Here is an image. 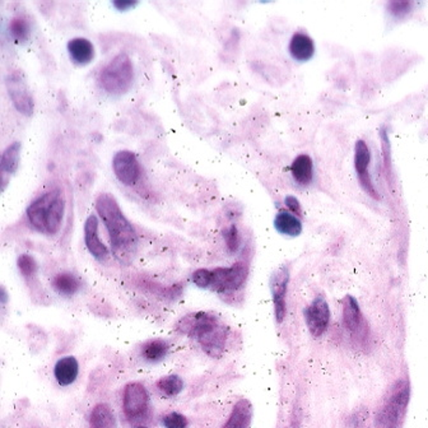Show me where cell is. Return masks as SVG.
Listing matches in <instances>:
<instances>
[{"label": "cell", "instance_id": "cell-1", "mask_svg": "<svg viewBox=\"0 0 428 428\" xmlns=\"http://www.w3.org/2000/svg\"><path fill=\"white\" fill-rule=\"evenodd\" d=\"M96 209L109 232L116 258L120 262H128L137 248V232L133 224L124 216L116 199L108 192L97 198Z\"/></svg>", "mask_w": 428, "mask_h": 428}, {"label": "cell", "instance_id": "cell-2", "mask_svg": "<svg viewBox=\"0 0 428 428\" xmlns=\"http://www.w3.org/2000/svg\"><path fill=\"white\" fill-rule=\"evenodd\" d=\"M178 329L194 339L211 357H221L224 354L230 329L216 315L190 313L181 319Z\"/></svg>", "mask_w": 428, "mask_h": 428}, {"label": "cell", "instance_id": "cell-3", "mask_svg": "<svg viewBox=\"0 0 428 428\" xmlns=\"http://www.w3.org/2000/svg\"><path fill=\"white\" fill-rule=\"evenodd\" d=\"M65 202L59 189L46 192L27 208L30 224L39 232L52 236L57 235L64 219Z\"/></svg>", "mask_w": 428, "mask_h": 428}, {"label": "cell", "instance_id": "cell-4", "mask_svg": "<svg viewBox=\"0 0 428 428\" xmlns=\"http://www.w3.org/2000/svg\"><path fill=\"white\" fill-rule=\"evenodd\" d=\"M410 402V383L399 378L390 386L374 418L375 428H402Z\"/></svg>", "mask_w": 428, "mask_h": 428}, {"label": "cell", "instance_id": "cell-5", "mask_svg": "<svg viewBox=\"0 0 428 428\" xmlns=\"http://www.w3.org/2000/svg\"><path fill=\"white\" fill-rule=\"evenodd\" d=\"M248 278V267L236 262L230 268L198 269L192 273V279L199 288H211L219 294L233 292L243 287Z\"/></svg>", "mask_w": 428, "mask_h": 428}, {"label": "cell", "instance_id": "cell-6", "mask_svg": "<svg viewBox=\"0 0 428 428\" xmlns=\"http://www.w3.org/2000/svg\"><path fill=\"white\" fill-rule=\"evenodd\" d=\"M134 78L133 63L127 54H119L100 73V84L112 95H122L132 87Z\"/></svg>", "mask_w": 428, "mask_h": 428}, {"label": "cell", "instance_id": "cell-7", "mask_svg": "<svg viewBox=\"0 0 428 428\" xmlns=\"http://www.w3.org/2000/svg\"><path fill=\"white\" fill-rule=\"evenodd\" d=\"M342 320L345 330L349 332L354 345L358 347L367 345L370 339V326L353 296H345L343 300Z\"/></svg>", "mask_w": 428, "mask_h": 428}, {"label": "cell", "instance_id": "cell-8", "mask_svg": "<svg viewBox=\"0 0 428 428\" xmlns=\"http://www.w3.org/2000/svg\"><path fill=\"white\" fill-rule=\"evenodd\" d=\"M9 96L12 98L14 108L23 115L31 116L33 114V98L28 88L26 78L22 71H11L6 79Z\"/></svg>", "mask_w": 428, "mask_h": 428}, {"label": "cell", "instance_id": "cell-9", "mask_svg": "<svg viewBox=\"0 0 428 428\" xmlns=\"http://www.w3.org/2000/svg\"><path fill=\"white\" fill-rule=\"evenodd\" d=\"M330 307L323 296H316L313 302L305 308V321L307 329L313 338H320L325 334L330 324Z\"/></svg>", "mask_w": 428, "mask_h": 428}, {"label": "cell", "instance_id": "cell-10", "mask_svg": "<svg viewBox=\"0 0 428 428\" xmlns=\"http://www.w3.org/2000/svg\"><path fill=\"white\" fill-rule=\"evenodd\" d=\"M149 395L144 385L141 383H130L124 389L122 408L129 421H134L147 413Z\"/></svg>", "mask_w": 428, "mask_h": 428}, {"label": "cell", "instance_id": "cell-11", "mask_svg": "<svg viewBox=\"0 0 428 428\" xmlns=\"http://www.w3.org/2000/svg\"><path fill=\"white\" fill-rule=\"evenodd\" d=\"M114 173L124 185H135L141 178V168L135 154L130 151H120L112 160Z\"/></svg>", "mask_w": 428, "mask_h": 428}, {"label": "cell", "instance_id": "cell-12", "mask_svg": "<svg viewBox=\"0 0 428 428\" xmlns=\"http://www.w3.org/2000/svg\"><path fill=\"white\" fill-rule=\"evenodd\" d=\"M288 283H289V269L286 265L277 269L270 278V291L273 296L274 303L275 320L281 324L286 318L287 306H286V294H287Z\"/></svg>", "mask_w": 428, "mask_h": 428}, {"label": "cell", "instance_id": "cell-13", "mask_svg": "<svg viewBox=\"0 0 428 428\" xmlns=\"http://www.w3.org/2000/svg\"><path fill=\"white\" fill-rule=\"evenodd\" d=\"M371 154L367 147L366 141H356L354 147V167L357 171L358 181L362 186L364 192H367L374 199H378L376 189L372 184L370 173H369V165H370Z\"/></svg>", "mask_w": 428, "mask_h": 428}, {"label": "cell", "instance_id": "cell-14", "mask_svg": "<svg viewBox=\"0 0 428 428\" xmlns=\"http://www.w3.org/2000/svg\"><path fill=\"white\" fill-rule=\"evenodd\" d=\"M84 243L87 249L97 260H105L109 256V249L103 245L98 235V219L91 214L84 224Z\"/></svg>", "mask_w": 428, "mask_h": 428}, {"label": "cell", "instance_id": "cell-15", "mask_svg": "<svg viewBox=\"0 0 428 428\" xmlns=\"http://www.w3.org/2000/svg\"><path fill=\"white\" fill-rule=\"evenodd\" d=\"M289 54L296 62H308L315 54L313 40L303 33H296L289 41Z\"/></svg>", "mask_w": 428, "mask_h": 428}, {"label": "cell", "instance_id": "cell-16", "mask_svg": "<svg viewBox=\"0 0 428 428\" xmlns=\"http://www.w3.org/2000/svg\"><path fill=\"white\" fill-rule=\"evenodd\" d=\"M79 364L76 357L60 358L54 367V376L60 386H69L77 380Z\"/></svg>", "mask_w": 428, "mask_h": 428}, {"label": "cell", "instance_id": "cell-17", "mask_svg": "<svg viewBox=\"0 0 428 428\" xmlns=\"http://www.w3.org/2000/svg\"><path fill=\"white\" fill-rule=\"evenodd\" d=\"M253 421V405L248 399H240L235 404L224 428H250Z\"/></svg>", "mask_w": 428, "mask_h": 428}, {"label": "cell", "instance_id": "cell-18", "mask_svg": "<svg viewBox=\"0 0 428 428\" xmlns=\"http://www.w3.org/2000/svg\"><path fill=\"white\" fill-rule=\"evenodd\" d=\"M68 52L71 59L78 65L88 64L95 58V47L87 39L77 37L68 42Z\"/></svg>", "mask_w": 428, "mask_h": 428}, {"label": "cell", "instance_id": "cell-19", "mask_svg": "<svg viewBox=\"0 0 428 428\" xmlns=\"http://www.w3.org/2000/svg\"><path fill=\"white\" fill-rule=\"evenodd\" d=\"M294 181L300 185H308L313 179V162L308 154H300L291 166Z\"/></svg>", "mask_w": 428, "mask_h": 428}, {"label": "cell", "instance_id": "cell-20", "mask_svg": "<svg viewBox=\"0 0 428 428\" xmlns=\"http://www.w3.org/2000/svg\"><path fill=\"white\" fill-rule=\"evenodd\" d=\"M275 230L284 236H300L302 232V222L300 218L291 212L281 211L274 219Z\"/></svg>", "mask_w": 428, "mask_h": 428}, {"label": "cell", "instance_id": "cell-21", "mask_svg": "<svg viewBox=\"0 0 428 428\" xmlns=\"http://www.w3.org/2000/svg\"><path fill=\"white\" fill-rule=\"evenodd\" d=\"M91 428H115L116 418L109 404H97L90 418Z\"/></svg>", "mask_w": 428, "mask_h": 428}, {"label": "cell", "instance_id": "cell-22", "mask_svg": "<svg viewBox=\"0 0 428 428\" xmlns=\"http://www.w3.org/2000/svg\"><path fill=\"white\" fill-rule=\"evenodd\" d=\"M21 149H22V144L20 141H14L11 146H8L7 149L1 154V161H0L1 173L12 175L18 170Z\"/></svg>", "mask_w": 428, "mask_h": 428}, {"label": "cell", "instance_id": "cell-23", "mask_svg": "<svg viewBox=\"0 0 428 428\" xmlns=\"http://www.w3.org/2000/svg\"><path fill=\"white\" fill-rule=\"evenodd\" d=\"M170 345L163 339H154L143 345L141 356L148 362H160L166 357Z\"/></svg>", "mask_w": 428, "mask_h": 428}, {"label": "cell", "instance_id": "cell-24", "mask_svg": "<svg viewBox=\"0 0 428 428\" xmlns=\"http://www.w3.org/2000/svg\"><path fill=\"white\" fill-rule=\"evenodd\" d=\"M52 286L59 294L69 297V296H74L79 291L81 282L74 274L60 273L55 275V278L52 279Z\"/></svg>", "mask_w": 428, "mask_h": 428}, {"label": "cell", "instance_id": "cell-25", "mask_svg": "<svg viewBox=\"0 0 428 428\" xmlns=\"http://www.w3.org/2000/svg\"><path fill=\"white\" fill-rule=\"evenodd\" d=\"M157 388L166 396H176L184 390V381L178 375L161 377L157 381Z\"/></svg>", "mask_w": 428, "mask_h": 428}, {"label": "cell", "instance_id": "cell-26", "mask_svg": "<svg viewBox=\"0 0 428 428\" xmlns=\"http://www.w3.org/2000/svg\"><path fill=\"white\" fill-rule=\"evenodd\" d=\"M9 31L17 42H25L30 35V25L23 17H16L9 23Z\"/></svg>", "mask_w": 428, "mask_h": 428}, {"label": "cell", "instance_id": "cell-27", "mask_svg": "<svg viewBox=\"0 0 428 428\" xmlns=\"http://www.w3.org/2000/svg\"><path fill=\"white\" fill-rule=\"evenodd\" d=\"M345 428H370V417L369 410L359 408L352 413L351 417L347 421Z\"/></svg>", "mask_w": 428, "mask_h": 428}, {"label": "cell", "instance_id": "cell-28", "mask_svg": "<svg viewBox=\"0 0 428 428\" xmlns=\"http://www.w3.org/2000/svg\"><path fill=\"white\" fill-rule=\"evenodd\" d=\"M17 264H18L21 273L25 275L26 278H31L37 273V262H36L33 256L23 254V255L18 258Z\"/></svg>", "mask_w": 428, "mask_h": 428}, {"label": "cell", "instance_id": "cell-29", "mask_svg": "<svg viewBox=\"0 0 428 428\" xmlns=\"http://www.w3.org/2000/svg\"><path fill=\"white\" fill-rule=\"evenodd\" d=\"M162 424L165 428H187V420L185 415L173 412L162 418Z\"/></svg>", "mask_w": 428, "mask_h": 428}, {"label": "cell", "instance_id": "cell-30", "mask_svg": "<svg viewBox=\"0 0 428 428\" xmlns=\"http://www.w3.org/2000/svg\"><path fill=\"white\" fill-rule=\"evenodd\" d=\"M224 241L227 245V249L230 250L231 253H235L240 246V235L235 224H232L230 229L224 231Z\"/></svg>", "mask_w": 428, "mask_h": 428}, {"label": "cell", "instance_id": "cell-31", "mask_svg": "<svg viewBox=\"0 0 428 428\" xmlns=\"http://www.w3.org/2000/svg\"><path fill=\"white\" fill-rule=\"evenodd\" d=\"M412 3L410 1H391L389 4L390 13L398 18H402L410 12Z\"/></svg>", "mask_w": 428, "mask_h": 428}, {"label": "cell", "instance_id": "cell-32", "mask_svg": "<svg viewBox=\"0 0 428 428\" xmlns=\"http://www.w3.org/2000/svg\"><path fill=\"white\" fill-rule=\"evenodd\" d=\"M284 203L287 205L288 209L291 211V213H294V216H302V208H301L300 202H299V199L294 198V197H287L286 200H284Z\"/></svg>", "mask_w": 428, "mask_h": 428}, {"label": "cell", "instance_id": "cell-33", "mask_svg": "<svg viewBox=\"0 0 428 428\" xmlns=\"http://www.w3.org/2000/svg\"><path fill=\"white\" fill-rule=\"evenodd\" d=\"M112 4H114V7L117 8L119 11H127L128 8L137 6V1H130V0H116Z\"/></svg>", "mask_w": 428, "mask_h": 428}, {"label": "cell", "instance_id": "cell-34", "mask_svg": "<svg viewBox=\"0 0 428 428\" xmlns=\"http://www.w3.org/2000/svg\"><path fill=\"white\" fill-rule=\"evenodd\" d=\"M135 428H147V427H144V426H138V427H135Z\"/></svg>", "mask_w": 428, "mask_h": 428}]
</instances>
